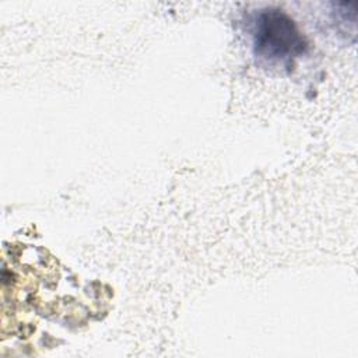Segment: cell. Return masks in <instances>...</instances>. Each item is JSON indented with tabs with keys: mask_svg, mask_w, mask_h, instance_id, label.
Wrapping results in <instances>:
<instances>
[{
	"mask_svg": "<svg viewBox=\"0 0 358 358\" xmlns=\"http://www.w3.org/2000/svg\"><path fill=\"white\" fill-rule=\"evenodd\" d=\"M308 41L295 21L280 8L262 10L253 27V49L260 59L281 66H291L308 50Z\"/></svg>",
	"mask_w": 358,
	"mask_h": 358,
	"instance_id": "6da1fadb",
	"label": "cell"
}]
</instances>
